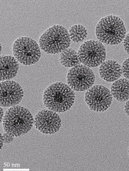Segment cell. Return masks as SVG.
I'll list each match as a JSON object with an SVG mask.
<instances>
[{
    "label": "cell",
    "mask_w": 129,
    "mask_h": 171,
    "mask_svg": "<svg viewBox=\"0 0 129 171\" xmlns=\"http://www.w3.org/2000/svg\"><path fill=\"white\" fill-rule=\"evenodd\" d=\"M20 85L13 81H5L0 83V106L10 107L18 104L23 96Z\"/></svg>",
    "instance_id": "obj_10"
},
{
    "label": "cell",
    "mask_w": 129,
    "mask_h": 171,
    "mask_svg": "<svg viewBox=\"0 0 129 171\" xmlns=\"http://www.w3.org/2000/svg\"><path fill=\"white\" fill-rule=\"evenodd\" d=\"M2 121L4 132L17 137L28 132L33 126L34 119L28 110L17 105L6 111Z\"/></svg>",
    "instance_id": "obj_2"
},
{
    "label": "cell",
    "mask_w": 129,
    "mask_h": 171,
    "mask_svg": "<svg viewBox=\"0 0 129 171\" xmlns=\"http://www.w3.org/2000/svg\"><path fill=\"white\" fill-rule=\"evenodd\" d=\"M122 70L124 77L129 80V58L126 59L123 63Z\"/></svg>",
    "instance_id": "obj_16"
},
{
    "label": "cell",
    "mask_w": 129,
    "mask_h": 171,
    "mask_svg": "<svg viewBox=\"0 0 129 171\" xmlns=\"http://www.w3.org/2000/svg\"><path fill=\"white\" fill-rule=\"evenodd\" d=\"M12 52L18 61L25 65L35 64L41 56L39 46L30 37H21L16 39L13 45Z\"/></svg>",
    "instance_id": "obj_5"
},
{
    "label": "cell",
    "mask_w": 129,
    "mask_h": 171,
    "mask_svg": "<svg viewBox=\"0 0 129 171\" xmlns=\"http://www.w3.org/2000/svg\"><path fill=\"white\" fill-rule=\"evenodd\" d=\"M124 48L129 54V32H128L123 42Z\"/></svg>",
    "instance_id": "obj_18"
},
{
    "label": "cell",
    "mask_w": 129,
    "mask_h": 171,
    "mask_svg": "<svg viewBox=\"0 0 129 171\" xmlns=\"http://www.w3.org/2000/svg\"><path fill=\"white\" fill-rule=\"evenodd\" d=\"M111 92L112 96L120 102L129 100V80L126 78L118 79L112 84Z\"/></svg>",
    "instance_id": "obj_13"
},
{
    "label": "cell",
    "mask_w": 129,
    "mask_h": 171,
    "mask_svg": "<svg viewBox=\"0 0 129 171\" xmlns=\"http://www.w3.org/2000/svg\"><path fill=\"white\" fill-rule=\"evenodd\" d=\"M124 111L126 114L129 116V100L126 102L124 106Z\"/></svg>",
    "instance_id": "obj_19"
},
{
    "label": "cell",
    "mask_w": 129,
    "mask_h": 171,
    "mask_svg": "<svg viewBox=\"0 0 129 171\" xmlns=\"http://www.w3.org/2000/svg\"><path fill=\"white\" fill-rule=\"evenodd\" d=\"M95 31L99 41L110 45L120 43L126 34L122 20L118 17L112 15L101 18L96 26Z\"/></svg>",
    "instance_id": "obj_3"
},
{
    "label": "cell",
    "mask_w": 129,
    "mask_h": 171,
    "mask_svg": "<svg viewBox=\"0 0 129 171\" xmlns=\"http://www.w3.org/2000/svg\"><path fill=\"white\" fill-rule=\"evenodd\" d=\"M2 136L4 139V144H8L11 143L14 139V137L12 136L5 132L2 134Z\"/></svg>",
    "instance_id": "obj_17"
},
{
    "label": "cell",
    "mask_w": 129,
    "mask_h": 171,
    "mask_svg": "<svg viewBox=\"0 0 129 171\" xmlns=\"http://www.w3.org/2000/svg\"><path fill=\"white\" fill-rule=\"evenodd\" d=\"M81 63L90 68L97 67L102 64L106 58V50L100 41L90 40L85 42L78 52Z\"/></svg>",
    "instance_id": "obj_6"
},
{
    "label": "cell",
    "mask_w": 129,
    "mask_h": 171,
    "mask_svg": "<svg viewBox=\"0 0 129 171\" xmlns=\"http://www.w3.org/2000/svg\"><path fill=\"white\" fill-rule=\"evenodd\" d=\"M59 61L63 66L67 68L73 67L81 63L78 53L71 48H67L61 53Z\"/></svg>",
    "instance_id": "obj_14"
},
{
    "label": "cell",
    "mask_w": 129,
    "mask_h": 171,
    "mask_svg": "<svg viewBox=\"0 0 129 171\" xmlns=\"http://www.w3.org/2000/svg\"><path fill=\"white\" fill-rule=\"evenodd\" d=\"M19 65L15 59L11 56L0 57V81L10 80L16 75Z\"/></svg>",
    "instance_id": "obj_12"
},
{
    "label": "cell",
    "mask_w": 129,
    "mask_h": 171,
    "mask_svg": "<svg viewBox=\"0 0 129 171\" xmlns=\"http://www.w3.org/2000/svg\"><path fill=\"white\" fill-rule=\"evenodd\" d=\"M35 127L40 132L51 134L59 129L61 120L56 112L50 110H44L38 112L34 120Z\"/></svg>",
    "instance_id": "obj_9"
},
{
    "label": "cell",
    "mask_w": 129,
    "mask_h": 171,
    "mask_svg": "<svg viewBox=\"0 0 129 171\" xmlns=\"http://www.w3.org/2000/svg\"><path fill=\"white\" fill-rule=\"evenodd\" d=\"M71 42L69 32L64 26L54 25L45 31L39 40L40 49L45 53L56 54L68 48Z\"/></svg>",
    "instance_id": "obj_4"
},
{
    "label": "cell",
    "mask_w": 129,
    "mask_h": 171,
    "mask_svg": "<svg viewBox=\"0 0 129 171\" xmlns=\"http://www.w3.org/2000/svg\"><path fill=\"white\" fill-rule=\"evenodd\" d=\"M4 144V139L2 136V134L0 133V149L1 150Z\"/></svg>",
    "instance_id": "obj_20"
},
{
    "label": "cell",
    "mask_w": 129,
    "mask_h": 171,
    "mask_svg": "<svg viewBox=\"0 0 129 171\" xmlns=\"http://www.w3.org/2000/svg\"><path fill=\"white\" fill-rule=\"evenodd\" d=\"M95 80L93 71L83 64H79L70 69L67 75L68 85L75 91L87 90L92 86Z\"/></svg>",
    "instance_id": "obj_7"
},
{
    "label": "cell",
    "mask_w": 129,
    "mask_h": 171,
    "mask_svg": "<svg viewBox=\"0 0 129 171\" xmlns=\"http://www.w3.org/2000/svg\"><path fill=\"white\" fill-rule=\"evenodd\" d=\"M4 111L3 109L0 107V122L2 121L3 118Z\"/></svg>",
    "instance_id": "obj_21"
},
{
    "label": "cell",
    "mask_w": 129,
    "mask_h": 171,
    "mask_svg": "<svg viewBox=\"0 0 129 171\" xmlns=\"http://www.w3.org/2000/svg\"><path fill=\"white\" fill-rule=\"evenodd\" d=\"M75 93L68 85L56 82L50 85L44 91L43 100L49 110L59 113L69 110L75 100Z\"/></svg>",
    "instance_id": "obj_1"
},
{
    "label": "cell",
    "mask_w": 129,
    "mask_h": 171,
    "mask_svg": "<svg viewBox=\"0 0 129 171\" xmlns=\"http://www.w3.org/2000/svg\"><path fill=\"white\" fill-rule=\"evenodd\" d=\"M128 153H129V147L128 148Z\"/></svg>",
    "instance_id": "obj_22"
},
{
    "label": "cell",
    "mask_w": 129,
    "mask_h": 171,
    "mask_svg": "<svg viewBox=\"0 0 129 171\" xmlns=\"http://www.w3.org/2000/svg\"><path fill=\"white\" fill-rule=\"evenodd\" d=\"M70 39L75 42L83 41L86 37L87 30L83 25L78 24L74 25L70 28L69 32Z\"/></svg>",
    "instance_id": "obj_15"
},
{
    "label": "cell",
    "mask_w": 129,
    "mask_h": 171,
    "mask_svg": "<svg viewBox=\"0 0 129 171\" xmlns=\"http://www.w3.org/2000/svg\"><path fill=\"white\" fill-rule=\"evenodd\" d=\"M85 101L90 109L94 112L106 110L111 105L112 100L110 90L101 85L94 86L86 92Z\"/></svg>",
    "instance_id": "obj_8"
},
{
    "label": "cell",
    "mask_w": 129,
    "mask_h": 171,
    "mask_svg": "<svg viewBox=\"0 0 129 171\" xmlns=\"http://www.w3.org/2000/svg\"><path fill=\"white\" fill-rule=\"evenodd\" d=\"M99 71L100 77L108 82L117 80L122 74L120 65L117 61L112 60L104 62L100 66Z\"/></svg>",
    "instance_id": "obj_11"
}]
</instances>
